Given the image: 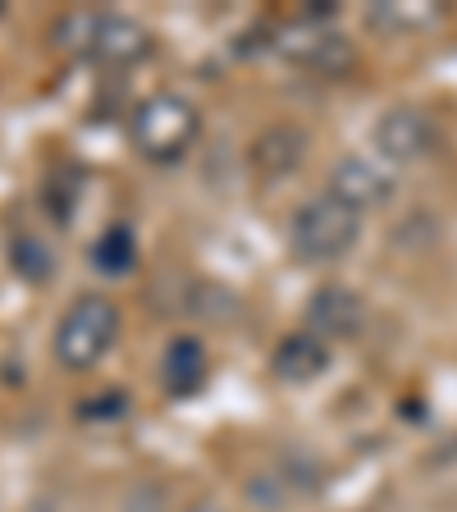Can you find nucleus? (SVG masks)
<instances>
[{
  "mask_svg": "<svg viewBox=\"0 0 457 512\" xmlns=\"http://www.w3.org/2000/svg\"><path fill=\"white\" fill-rule=\"evenodd\" d=\"M197 133H202V115H197V106L179 92L147 96V101H138V110L128 115V142H133V151L156 160V165L179 160L183 151L197 142Z\"/></svg>",
  "mask_w": 457,
  "mask_h": 512,
  "instance_id": "1",
  "label": "nucleus"
},
{
  "mask_svg": "<svg viewBox=\"0 0 457 512\" xmlns=\"http://www.w3.org/2000/svg\"><path fill=\"white\" fill-rule=\"evenodd\" d=\"M55 37H60V46L92 55L106 69H128V64L151 55V32L138 19H128V14H87V10L64 14Z\"/></svg>",
  "mask_w": 457,
  "mask_h": 512,
  "instance_id": "2",
  "label": "nucleus"
},
{
  "mask_svg": "<svg viewBox=\"0 0 457 512\" xmlns=\"http://www.w3.org/2000/svg\"><path fill=\"white\" fill-rule=\"evenodd\" d=\"M362 234V215L343 206L334 192H320L311 202H302L288 220V252L298 256L302 266H325L339 261Z\"/></svg>",
  "mask_w": 457,
  "mask_h": 512,
  "instance_id": "3",
  "label": "nucleus"
},
{
  "mask_svg": "<svg viewBox=\"0 0 457 512\" xmlns=\"http://www.w3.org/2000/svg\"><path fill=\"white\" fill-rule=\"evenodd\" d=\"M119 334V307L106 293H83L74 307H64L60 325H55V362L64 371H92L101 357L110 352Z\"/></svg>",
  "mask_w": 457,
  "mask_h": 512,
  "instance_id": "4",
  "label": "nucleus"
},
{
  "mask_svg": "<svg viewBox=\"0 0 457 512\" xmlns=\"http://www.w3.org/2000/svg\"><path fill=\"white\" fill-rule=\"evenodd\" d=\"M330 192L343 206H352V211L362 215V211H375V206H384V202H394L398 179H394V170L375 156H343L330 174Z\"/></svg>",
  "mask_w": 457,
  "mask_h": 512,
  "instance_id": "5",
  "label": "nucleus"
},
{
  "mask_svg": "<svg viewBox=\"0 0 457 512\" xmlns=\"http://www.w3.org/2000/svg\"><path fill=\"white\" fill-rule=\"evenodd\" d=\"M430 147H435V124H430L426 110L394 106L384 110L380 124H375V151L389 165H412V160L430 156Z\"/></svg>",
  "mask_w": 457,
  "mask_h": 512,
  "instance_id": "6",
  "label": "nucleus"
},
{
  "mask_svg": "<svg viewBox=\"0 0 457 512\" xmlns=\"http://www.w3.org/2000/svg\"><path fill=\"white\" fill-rule=\"evenodd\" d=\"M366 325V302L352 293L348 284H325L311 293L307 302V330L320 334L325 343L334 339H357Z\"/></svg>",
  "mask_w": 457,
  "mask_h": 512,
  "instance_id": "7",
  "label": "nucleus"
},
{
  "mask_svg": "<svg viewBox=\"0 0 457 512\" xmlns=\"http://www.w3.org/2000/svg\"><path fill=\"white\" fill-rule=\"evenodd\" d=\"M325 366H330V343L320 339V334H311V330L284 334V339L275 343V352H270V371L288 384L316 380Z\"/></svg>",
  "mask_w": 457,
  "mask_h": 512,
  "instance_id": "8",
  "label": "nucleus"
},
{
  "mask_svg": "<svg viewBox=\"0 0 457 512\" xmlns=\"http://www.w3.org/2000/svg\"><path fill=\"white\" fill-rule=\"evenodd\" d=\"M206 371H211L206 343L192 339V334H174V339L165 343V352H160V380H165V389L179 398L197 394L206 384Z\"/></svg>",
  "mask_w": 457,
  "mask_h": 512,
  "instance_id": "9",
  "label": "nucleus"
},
{
  "mask_svg": "<svg viewBox=\"0 0 457 512\" xmlns=\"http://www.w3.org/2000/svg\"><path fill=\"white\" fill-rule=\"evenodd\" d=\"M302 151H307V138H302L298 128L279 124V128H266V133L256 138L252 165L266 174V179H279V174L298 170V165H302Z\"/></svg>",
  "mask_w": 457,
  "mask_h": 512,
  "instance_id": "10",
  "label": "nucleus"
},
{
  "mask_svg": "<svg viewBox=\"0 0 457 512\" xmlns=\"http://www.w3.org/2000/svg\"><path fill=\"white\" fill-rule=\"evenodd\" d=\"M288 55H293L298 64H311V69H320V74H330V78L348 74L352 60H357L348 37H339V32H311V28H307V42L288 46Z\"/></svg>",
  "mask_w": 457,
  "mask_h": 512,
  "instance_id": "11",
  "label": "nucleus"
},
{
  "mask_svg": "<svg viewBox=\"0 0 457 512\" xmlns=\"http://www.w3.org/2000/svg\"><path fill=\"white\" fill-rule=\"evenodd\" d=\"M92 266L101 275H128V270L138 266V234L128 224H110L92 247Z\"/></svg>",
  "mask_w": 457,
  "mask_h": 512,
  "instance_id": "12",
  "label": "nucleus"
},
{
  "mask_svg": "<svg viewBox=\"0 0 457 512\" xmlns=\"http://www.w3.org/2000/svg\"><path fill=\"white\" fill-rule=\"evenodd\" d=\"M10 261H14V270H19V275L28 279V284H46V279L55 275L51 247H46L42 238H32V234L14 238V247H10Z\"/></svg>",
  "mask_w": 457,
  "mask_h": 512,
  "instance_id": "13",
  "label": "nucleus"
},
{
  "mask_svg": "<svg viewBox=\"0 0 457 512\" xmlns=\"http://www.w3.org/2000/svg\"><path fill=\"white\" fill-rule=\"evenodd\" d=\"M188 512H224V508H220V503H192Z\"/></svg>",
  "mask_w": 457,
  "mask_h": 512,
  "instance_id": "14",
  "label": "nucleus"
}]
</instances>
